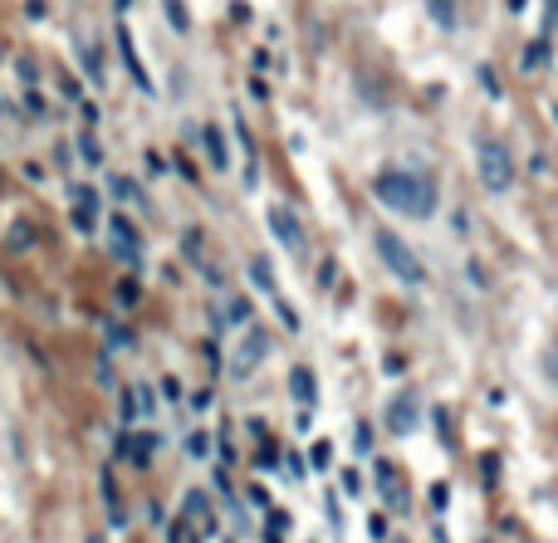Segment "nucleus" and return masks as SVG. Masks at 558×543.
I'll return each instance as SVG.
<instances>
[{
	"label": "nucleus",
	"mask_w": 558,
	"mask_h": 543,
	"mask_svg": "<svg viewBox=\"0 0 558 543\" xmlns=\"http://www.w3.org/2000/svg\"><path fill=\"white\" fill-rule=\"evenodd\" d=\"M372 191H377L382 206H392L402 216H417V221L436 216V201H441L436 181L426 177V172H412V167H382L372 177Z\"/></svg>",
	"instance_id": "f257e3e1"
},
{
	"label": "nucleus",
	"mask_w": 558,
	"mask_h": 543,
	"mask_svg": "<svg viewBox=\"0 0 558 543\" xmlns=\"http://www.w3.org/2000/svg\"><path fill=\"white\" fill-rule=\"evenodd\" d=\"M372 245H377V255H382V265L397 274V279H407V284H426V265L417 260V250L397 235V230L377 226L372 230Z\"/></svg>",
	"instance_id": "f03ea898"
},
{
	"label": "nucleus",
	"mask_w": 558,
	"mask_h": 543,
	"mask_svg": "<svg viewBox=\"0 0 558 543\" xmlns=\"http://www.w3.org/2000/svg\"><path fill=\"white\" fill-rule=\"evenodd\" d=\"M475 162H480V181L490 191H510L514 186V162H510V147L500 137H480L475 147Z\"/></svg>",
	"instance_id": "7ed1b4c3"
},
{
	"label": "nucleus",
	"mask_w": 558,
	"mask_h": 543,
	"mask_svg": "<svg viewBox=\"0 0 558 543\" xmlns=\"http://www.w3.org/2000/svg\"><path fill=\"white\" fill-rule=\"evenodd\" d=\"M113 245L123 250V260H138V235H133V226L123 216H113Z\"/></svg>",
	"instance_id": "20e7f679"
},
{
	"label": "nucleus",
	"mask_w": 558,
	"mask_h": 543,
	"mask_svg": "<svg viewBox=\"0 0 558 543\" xmlns=\"http://www.w3.org/2000/svg\"><path fill=\"white\" fill-rule=\"evenodd\" d=\"M265 353H270V338H265L260 328H250V338H245V348H240V372H245L250 362H260Z\"/></svg>",
	"instance_id": "39448f33"
},
{
	"label": "nucleus",
	"mask_w": 558,
	"mask_h": 543,
	"mask_svg": "<svg viewBox=\"0 0 558 543\" xmlns=\"http://www.w3.org/2000/svg\"><path fill=\"white\" fill-rule=\"evenodd\" d=\"M206 152L216 157V167H226V142H221V133H216V128H206Z\"/></svg>",
	"instance_id": "423d86ee"
},
{
	"label": "nucleus",
	"mask_w": 558,
	"mask_h": 543,
	"mask_svg": "<svg viewBox=\"0 0 558 543\" xmlns=\"http://www.w3.org/2000/svg\"><path fill=\"white\" fill-rule=\"evenodd\" d=\"M152 446H157L152 436H128V455H133V460H147V455H152Z\"/></svg>",
	"instance_id": "0eeeda50"
},
{
	"label": "nucleus",
	"mask_w": 558,
	"mask_h": 543,
	"mask_svg": "<svg viewBox=\"0 0 558 543\" xmlns=\"http://www.w3.org/2000/svg\"><path fill=\"white\" fill-rule=\"evenodd\" d=\"M289 387H294V392H299V397H304V402H309V397H314V382H309V367H299V372H294V382H289Z\"/></svg>",
	"instance_id": "6e6552de"
},
{
	"label": "nucleus",
	"mask_w": 558,
	"mask_h": 543,
	"mask_svg": "<svg viewBox=\"0 0 558 543\" xmlns=\"http://www.w3.org/2000/svg\"><path fill=\"white\" fill-rule=\"evenodd\" d=\"M431 10H436V20H441V25H456V5H446V0H431Z\"/></svg>",
	"instance_id": "1a4fd4ad"
}]
</instances>
